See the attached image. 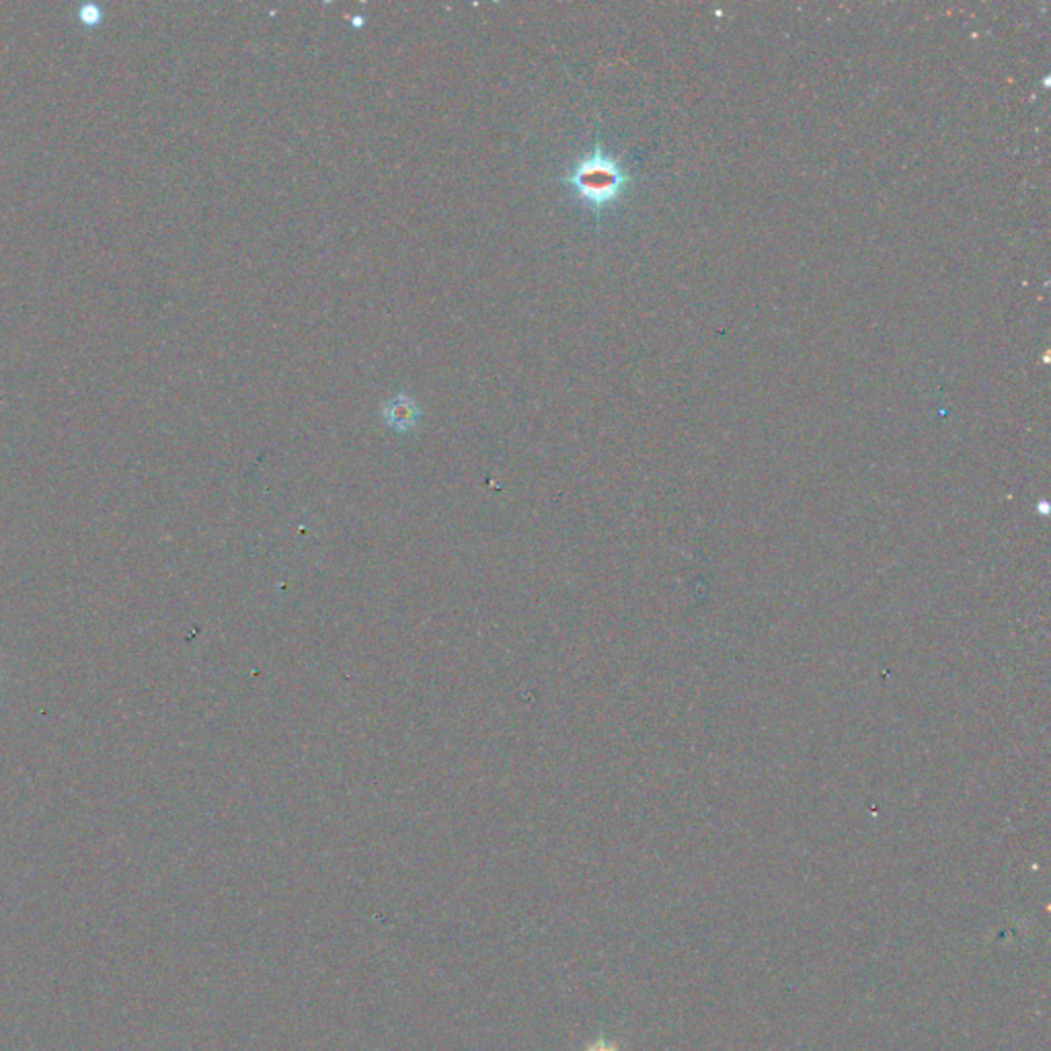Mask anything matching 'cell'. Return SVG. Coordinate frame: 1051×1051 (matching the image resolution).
I'll use <instances>...</instances> for the list:
<instances>
[{"mask_svg": "<svg viewBox=\"0 0 1051 1051\" xmlns=\"http://www.w3.org/2000/svg\"><path fill=\"white\" fill-rule=\"evenodd\" d=\"M561 184L569 187L573 196L599 220L602 214L625 198L633 177L623 160L614 157L613 152L602 145V140L596 138L589 152L575 160L569 173L561 177Z\"/></svg>", "mask_w": 1051, "mask_h": 1051, "instance_id": "1", "label": "cell"}, {"mask_svg": "<svg viewBox=\"0 0 1051 1051\" xmlns=\"http://www.w3.org/2000/svg\"><path fill=\"white\" fill-rule=\"evenodd\" d=\"M422 417V407L409 395H393L383 405V419L386 426L397 434L413 432Z\"/></svg>", "mask_w": 1051, "mask_h": 1051, "instance_id": "2", "label": "cell"}, {"mask_svg": "<svg viewBox=\"0 0 1051 1051\" xmlns=\"http://www.w3.org/2000/svg\"><path fill=\"white\" fill-rule=\"evenodd\" d=\"M584 1051H621V1050H618V1045H616V1043H613V1041H608V1039L606 1038H598L596 1039V1041H592V1043H589V1045H587L586 1050Z\"/></svg>", "mask_w": 1051, "mask_h": 1051, "instance_id": "3", "label": "cell"}]
</instances>
